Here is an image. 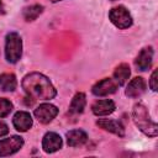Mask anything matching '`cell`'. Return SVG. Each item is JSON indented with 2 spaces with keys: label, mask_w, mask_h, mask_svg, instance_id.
<instances>
[{
  "label": "cell",
  "mask_w": 158,
  "mask_h": 158,
  "mask_svg": "<svg viewBox=\"0 0 158 158\" xmlns=\"http://www.w3.org/2000/svg\"><path fill=\"white\" fill-rule=\"evenodd\" d=\"M22 88L26 94L33 99L51 100L57 95L49 79L41 73H30L22 80Z\"/></svg>",
  "instance_id": "obj_1"
},
{
  "label": "cell",
  "mask_w": 158,
  "mask_h": 158,
  "mask_svg": "<svg viewBox=\"0 0 158 158\" xmlns=\"http://www.w3.org/2000/svg\"><path fill=\"white\" fill-rule=\"evenodd\" d=\"M132 116H133V121L136 123V126L146 135V136H149V137H154L157 136L158 133V126L157 123L149 117V114H148V110L147 107L138 102L133 106V110H132Z\"/></svg>",
  "instance_id": "obj_2"
},
{
  "label": "cell",
  "mask_w": 158,
  "mask_h": 158,
  "mask_svg": "<svg viewBox=\"0 0 158 158\" xmlns=\"http://www.w3.org/2000/svg\"><path fill=\"white\" fill-rule=\"evenodd\" d=\"M22 53V41L19 33L10 32L6 36V43H5V57L7 62L16 63L21 58Z\"/></svg>",
  "instance_id": "obj_3"
},
{
  "label": "cell",
  "mask_w": 158,
  "mask_h": 158,
  "mask_svg": "<svg viewBox=\"0 0 158 158\" xmlns=\"http://www.w3.org/2000/svg\"><path fill=\"white\" fill-rule=\"evenodd\" d=\"M109 17L111 22L118 28H128L132 25V17L128 10L123 6L112 7L109 12Z\"/></svg>",
  "instance_id": "obj_4"
},
{
  "label": "cell",
  "mask_w": 158,
  "mask_h": 158,
  "mask_svg": "<svg viewBox=\"0 0 158 158\" xmlns=\"http://www.w3.org/2000/svg\"><path fill=\"white\" fill-rule=\"evenodd\" d=\"M23 146V139L20 136H11L0 141V157L10 156L17 152Z\"/></svg>",
  "instance_id": "obj_5"
},
{
  "label": "cell",
  "mask_w": 158,
  "mask_h": 158,
  "mask_svg": "<svg viewBox=\"0 0 158 158\" xmlns=\"http://www.w3.org/2000/svg\"><path fill=\"white\" fill-rule=\"evenodd\" d=\"M58 114V109L52 104H41L35 110V116L41 123H49Z\"/></svg>",
  "instance_id": "obj_6"
},
{
  "label": "cell",
  "mask_w": 158,
  "mask_h": 158,
  "mask_svg": "<svg viewBox=\"0 0 158 158\" xmlns=\"http://www.w3.org/2000/svg\"><path fill=\"white\" fill-rule=\"evenodd\" d=\"M118 85L114 79L110 78H105L100 81H98L94 86H93V94H95L96 96H106L109 94H112L117 90Z\"/></svg>",
  "instance_id": "obj_7"
},
{
  "label": "cell",
  "mask_w": 158,
  "mask_h": 158,
  "mask_svg": "<svg viewBox=\"0 0 158 158\" xmlns=\"http://www.w3.org/2000/svg\"><path fill=\"white\" fill-rule=\"evenodd\" d=\"M62 147V138L56 132H48L42 141V148L46 153H53Z\"/></svg>",
  "instance_id": "obj_8"
},
{
  "label": "cell",
  "mask_w": 158,
  "mask_h": 158,
  "mask_svg": "<svg viewBox=\"0 0 158 158\" xmlns=\"http://www.w3.org/2000/svg\"><path fill=\"white\" fill-rule=\"evenodd\" d=\"M12 123L17 131L26 132L32 126V117L26 111H19L15 114V116L12 118Z\"/></svg>",
  "instance_id": "obj_9"
},
{
  "label": "cell",
  "mask_w": 158,
  "mask_h": 158,
  "mask_svg": "<svg viewBox=\"0 0 158 158\" xmlns=\"http://www.w3.org/2000/svg\"><path fill=\"white\" fill-rule=\"evenodd\" d=\"M146 91V81L143 80V78L141 77H136L133 78L127 88H126V95L128 98H138L141 96L143 93Z\"/></svg>",
  "instance_id": "obj_10"
},
{
  "label": "cell",
  "mask_w": 158,
  "mask_h": 158,
  "mask_svg": "<svg viewBox=\"0 0 158 158\" xmlns=\"http://www.w3.org/2000/svg\"><path fill=\"white\" fill-rule=\"evenodd\" d=\"M96 125L99 127L104 128L105 131H109L111 133H115L118 137H123L125 136V128H123L122 123L118 122V121H116V120H107V118L98 120Z\"/></svg>",
  "instance_id": "obj_11"
},
{
  "label": "cell",
  "mask_w": 158,
  "mask_h": 158,
  "mask_svg": "<svg viewBox=\"0 0 158 158\" xmlns=\"http://www.w3.org/2000/svg\"><path fill=\"white\" fill-rule=\"evenodd\" d=\"M152 58H153V49L152 47H146L143 48L137 58H136V65L139 70H147L149 69L151 64H152Z\"/></svg>",
  "instance_id": "obj_12"
},
{
  "label": "cell",
  "mask_w": 158,
  "mask_h": 158,
  "mask_svg": "<svg viewBox=\"0 0 158 158\" xmlns=\"http://www.w3.org/2000/svg\"><path fill=\"white\" fill-rule=\"evenodd\" d=\"M91 110L96 116H106L115 111V104H114V101H111L109 99L99 100L93 105Z\"/></svg>",
  "instance_id": "obj_13"
},
{
  "label": "cell",
  "mask_w": 158,
  "mask_h": 158,
  "mask_svg": "<svg viewBox=\"0 0 158 158\" xmlns=\"http://www.w3.org/2000/svg\"><path fill=\"white\" fill-rule=\"evenodd\" d=\"M88 141V136L81 130H72L67 132V142L70 147H79L83 146Z\"/></svg>",
  "instance_id": "obj_14"
},
{
  "label": "cell",
  "mask_w": 158,
  "mask_h": 158,
  "mask_svg": "<svg viewBox=\"0 0 158 158\" xmlns=\"http://www.w3.org/2000/svg\"><path fill=\"white\" fill-rule=\"evenodd\" d=\"M130 74H131V70H130L128 64L122 63V64H120L115 69V72H114V80L117 83L118 86H121V85H123L128 80Z\"/></svg>",
  "instance_id": "obj_15"
},
{
  "label": "cell",
  "mask_w": 158,
  "mask_h": 158,
  "mask_svg": "<svg viewBox=\"0 0 158 158\" xmlns=\"http://www.w3.org/2000/svg\"><path fill=\"white\" fill-rule=\"evenodd\" d=\"M17 81L12 73H4L0 75V89L4 91H14L16 89Z\"/></svg>",
  "instance_id": "obj_16"
},
{
  "label": "cell",
  "mask_w": 158,
  "mask_h": 158,
  "mask_svg": "<svg viewBox=\"0 0 158 158\" xmlns=\"http://www.w3.org/2000/svg\"><path fill=\"white\" fill-rule=\"evenodd\" d=\"M85 104H86L85 95L83 93H78V94H75V96L73 98V100L70 102L69 111L72 114H80V112H83V110L85 107Z\"/></svg>",
  "instance_id": "obj_17"
},
{
  "label": "cell",
  "mask_w": 158,
  "mask_h": 158,
  "mask_svg": "<svg viewBox=\"0 0 158 158\" xmlns=\"http://www.w3.org/2000/svg\"><path fill=\"white\" fill-rule=\"evenodd\" d=\"M43 11L42 5H31L28 7H25L23 10V17L26 21H33L36 20Z\"/></svg>",
  "instance_id": "obj_18"
},
{
  "label": "cell",
  "mask_w": 158,
  "mask_h": 158,
  "mask_svg": "<svg viewBox=\"0 0 158 158\" xmlns=\"http://www.w3.org/2000/svg\"><path fill=\"white\" fill-rule=\"evenodd\" d=\"M12 111V104L7 99H0V117L7 116Z\"/></svg>",
  "instance_id": "obj_19"
},
{
  "label": "cell",
  "mask_w": 158,
  "mask_h": 158,
  "mask_svg": "<svg viewBox=\"0 0 158 158\" xmlns=\"http://www.w3.org/2000/svg\"><path fill=\"white\" fill-rule=\"evenodd\" d=\"M149 86L153 91H157L158 84H157V70H153L152 75H151V80H149Z\"/></svg>",
  "instance_id": "obj_20"
},
{
  "label": "cell",
  "mask_w": 158,
  "mask_h": 158,
  "mask_svg": "<svg viewBox=\"0 0 158 158\" xmlns=\"http://www.w3.org/2000/svg\"><path fill=\"white\" fill-rule=\"evenodd\" d=\"M9 132V128H7V125L5 123V122H2V121H0V137H2V136H5L6 133Z\"/></svg>",
  "instance_id": "obj_21"
},
{
  "label": "cell",
  "mask_w": 158,
  "mask_h": 158,
  "mask_svg": "<svg viewBox=\"0 0 158 158\" xmlns=\"http://www.w3.org/2000/svg\"><path fill=\"white\" fill-rule=\"evenodd\" d=\"M4 12H5V9H4V5H2V2L0 0V14H4Z\"/></svg>",
  "instance_id": "obj_22"
},
{
  "label": "cell",
  "mask_w": 158,
  "mask_h": 158,
  "mask_svg": "<svg viewBox=\"0 0 158 158\" xmlns=\"http://www.w3.org/2000/svg\"><path fill=\"white\" fill-rule=\"evenodd\" d=\"M52 2H57V1H60V0H51Z\"/></svg>",
  "instance_id": "obj_23"
},
{
  "label": "cell",
  "mask_w": 158,
  "mask_h": 158,
  "mask_svg": "<svg viewBox=\"0 0 158 158\" xmlns=\"http://www.w3.org/2000/svg\"><path fill=\"white\" fill-rule=\"evenodd\" d=\"M112 1H114V0H112Z\"/></svg>",
  "instance_id": "obj_24"
}]
</instances>
